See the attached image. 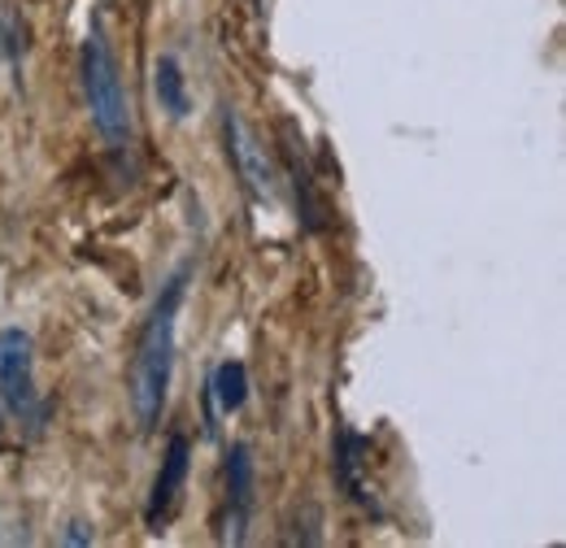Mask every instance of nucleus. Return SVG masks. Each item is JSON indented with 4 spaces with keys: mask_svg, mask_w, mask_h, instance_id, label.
Here are the masks:
<instances>
[{
    "mask_svg": "<svg viewBox=\"0 0 566 548\" xmlns=\"http://www.w3.org/2000/svg\"><path fill=\"white\" fill-rule=\"evenodd\" d=\"M184 287H188V271H179L166 292L157 296V309L148 318L136 348V361H132V410L144 431L157 426L161 405H166V392H170V375H175V323H179V301H184Z\"/></svg>",
    "mask_w": 566,
    "mask_h": 548,
    "instance_id": "f257e3e1",
    "label": "nucleus"
},
{
    "mask_svg": "<svg viewBox=\"0 0 566 548\" xmlns=\"http://www.w3.org/2000/svg\"><path fill=\"white\" fill-rule=\"evenodd\" d=\"M83 92H87V109H92L96 131L109 144H127L132 139V109H127V92L118 78V62H114L101 27H92L83 40Z\"/></svg>",
    "mask_w": 566,
    "mask_h": 548,
    "instance_id": "f03ea898",
    "label": "nucleus"
},
{
    "mask_svg": "<svg viewBox=\"0 0 566 548\" xmlns=\"http://www.w3.org/2000/svg\"><path fill=\"white\" fill-rule=\"evenodd\" d=\"M0 401L13 410V418L40 426L44 410L35 392V348H31V336L18 327L0 331Z\"/></svg>",
    "mask_w": 566,
    "mask_h": 548,
    "instance_id": "7ed1b4c3",
    "label": "nucleus"
},
{
    "mask_svg": "<svg viewBox=\"0 0 566 548\" xmlns=\"http://www.w3.org/2000/svg\"><path fill=\"white\" fill-rule=\"evenodd\" d=\"M222 131H227V152H231L240 179L249 183V192H253L258 201H271V192H275V170H271L266 144L253 136V127H249L235 109L222 114Z\"/></svg>",
    "mask_w": 566,
    "mask_h": 548,
    "instance_id": "20e7f679",
    "label": "nucleus"
},
{
    "mask_svg": "<svg viewBox=\"0 0 566 548\" xmlns=\"http://www.w3.org/2000/svg\"><path fill=\"white\" fill-rule=\"evenodd\" d=\"M188 466H192V444H188V435H170L166 457H161V471H157V479H153L148 509H144V518H148L153 527L175 509V500H179V492H184V483H188Z\"/></svg>",
    "mask_w": 566,
    "mask_h": 548,
    "instance_id": "39448f33",
    "label": "nucleus"
},
{
    "mask_svg": "<svg viewBox=\"0 0 566 548\" xmlns=\"http://www.w3.org/2000/svg\"><path fill=\"white\" fill-rule=\"evenodd\" d=\"M227 500H231L227 540L244 545V527L253 514V453H249V444H231V453H227Z\"/></svg>",
    "mask_w": 566,
    "mask_h": 548,
    "instance_id": "423d86ee",
    "label": "nucleus"
},
{
    "mask_svg": "<svg viewBox=\"0 0 566 548\" xmlns=\"http://www.w3.org/2000/svg\"><path fill=\"white\" fill-rule=\"evenodd\" d=\"M153 92H157V101H161V109H166L170 118H188L192 101H188L184 70H179L175 57H157V66H153Z\"/></svg>",
    "mask_w": 566,
    "mask_h": 548,
    "instance_id": "0eeeda50",
    "label": "nucleus"
},
{
    "mask_svg": "<svg viewBox=\"0 0 566 548\" xmlns=\"http://www.w3.org/2000/svg\"><path fill=\"white\" fill-rule=\"evenodd\" d=\"M210 392L222 413L240 410V405L249 401V370H244V361H222V366L213 370Z\"/></svg>",
    "mask_w": 566,
    "mask_h": 548,
    "instance_id": "6e6552de",
    "label": "nucleus"
},
{
    "mask_svg": "<svg viewBox=\"0 0 566 548\" xmlns=\"http://www.w3.org/2000/svg\"><path fill=\"white\" fill-rule=\"evenodd\" d=\"M62 540H66V545H92V531H87V527H83V523H71V527H66V536H62Z\"/></svg>",
    "mask_w": 566,
    "mask_h": 548,
    "instance_id": "1a4fd4ad",
    "label": "nucleus"
},
{
    "mask_svg": "<svg viewBox=\"0 0 566 548\" xmlns=\"http://www.w3.org/2000/svg\"><path fill=\"white\" fill-rule=\"evenodd\" d=\"M0 440H4V413H0Z\"/></svg>",
    "mask_w": 566,
    "mask_h": 548,
    "instance_id": "9d476101",
    "label": "nucleus"
}]
</instances>
